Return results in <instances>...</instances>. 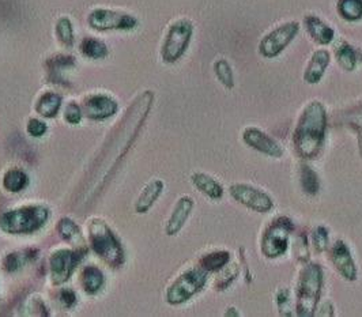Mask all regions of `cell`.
Instances as JSON below:
<instances>
[{
	"mask_svg": "<svg viewBox=\"0 0 362 317\" xmlns=\"http://www.w3.org/2000/svg\"><path fill=\"white\" fill-rule=\"evenodd\" d=\"M64 120L70 125H78L82 122L83 117V112H82V106L76 103H69L67 105L64 106V115H63Z\"/></svg>",
	"mask_w": 362,
	"mask_h": 317,
	"instance_id": "cell-36",
	"label": "cell"
},
{
	"mask_svg": "<svg viewBox=\"0 0 362 317\" xmlns=\"http://www.w3.org/2000/svg\"><path fill=\"white\" fill-rule=\"evenodd\" d=\"M32 255V250H23V252H14V253H10L7 255L4 259H3V268L8 272H14V271H18L19 268L22 265H25L29 258Z\"/></svg>",
	"mask_w": 362,
	"mask_h": 317,
	"instance_id": "cell-33",
	"label": "cell"
},
{
	"mask_svg": "<svg viewBox=\"0 0 362 317\" xmlns=\"http://www.w3.org/2000/svg\"><path fill=\"white\" fill-rule=\"evenodd\" d=\"M85 252L78 249H57L49 259L51 281L54 286L67 282L73 277L76 265H79Z\"/></svg>",
	"mask_w": 362,
	"mask_h": 317,
	"instance_id": "cell-11",
	"label": "cell"
},
{
	"mask_svg": "<svg viewBox=\"0 0 362 317\" xmlns=\"http://www.w3.org/2000/svg\"><path fill=\"white\" fill-rule=\"evenodd\" d=\"M243 141L248 147L272 158H282L285 153L284 147L278 142L254 125H250L243 131Z\"/></svg>",
	"mask_w": 362,
	"mask_h": 317,
	"instance_id": "cell-14",
	"label": "cell"
},
{
	"mask_svg": "<svg viewBox=\"0 0 362 317\" xmlns=\"http://www.w3.org/2000/svg\"><path fill=\"white\" fill-rule=\"evenodd\" d=\"M191 181L194 187L199 191L200 194L211 200H219L223 196V187L216 177L210 176L207 173L197 172L191 176Z\"/></svg>",
	"mask_w": 362,
	"mask_h": 317,
	"instance_id": "cell-20",
	"label": "cell"
},
{
	"mask_svg": "<svg viewBox=\"0 0 362 317\" xmlns=\"http://www.w3.org/2000/svg\"><path fill=\"white\" fill-rule=\"evenodd\" d=\"M86 23L91 30L98 33L132 32L139 26V19L123 10L95 7L89 11Z\"/></svg>",
	"mask_w": 362,
	"mask_h": 317,
	"instance_id": "cell-6",
	"label": "cell"
},
{
	"mask_svg": "<svg viewBox=\"0 0 362 317\" xmlns=\"http://www.w3.org/2000/svg\"><path fill=\"white\" fill-rule=\"evenodd\" d=\"M328 258L337 272L347 282H356L358 278V268L353 258V252L344 240H337L328 248Z\"/></svg>",
	"mask_w": 362,
	"mask_h": 317,
	"instance_id": "cell-12",
	"label": "cell"
},
{
	"mask_svg": "<svg viewBox=\"0 0 362 317\" xmlns=\"http://www.w3.org/2000/svg\"><path fill=\"white\" fill-rule=\"evenodd\" d=\"M300 178H301V187H303L305 194L313 196V195L319 192V190H320V180H319L317 173L309 165H303L301 166Z\"/></svg>",
	"mask_w": 362,
	"mask_h": 317,
	"instance_id": "cell-32",
	"label": "cell"
},
{
	"mask_svg": "<svg viewBox=\"0 0 362 317\" xmlns=\"http://www.w3.org/2000/svg\"><path fill=\"white\" fill-rule=\"evenodd\" d=\"M26 131L33 138H41L48 131V127L40 119H30L26 125Z\"/></svg>",
	"mask_w": 362,
	"mask_h": 317,
	"instance_id": "cell-37",
	"label": "cell"
},
{
	"mask_svg": "<svg viewBox=\"0 0 362 317\" xmlns=\"http://www.w3.org/2000/svg\"><path fill=\"white\" fill-rule=\"evenodd\" d=\"M194 30V22L188 18H177L168 26L160 51L165 64H175L181 60L191 45Z\"/></svg>",
	"mask_w": 362,
	"mask_h": 317,
	"instance_id": "cell-5",
	"label": "cell"
},
{
	"mask_svg": "<svg viewBox=\"0 0 362 317\" xmlns=\"http://www.w3.org/2000/svg\"><path fill=\"white\" fill-rule=\"evenodd\" d=\"M275 302L282 316H291V294L288 287H281L275 294Z\"/></svg>",
	"mask_w": 362,
	"mask_h": 317,
	"instance_id": "cell-35",
	"label": "cell"
},
{
	"mask_svg": "<svg viewBox=\"0 0 362 317\" xmlns=\"http://www.w3.org/2000/svg\"><path fill=\"white\" fill-rule=\"evenodd\" d=\"M229 194L238 204L257 214H269L275 207L270 195L251 184H233L229 187Z\"/></svg>",
	"mask_w": 362,
	"mask_h": 317,
	"instance_id": "cell-10",
	"label": "cell"
},
{
	"mask_svg": "<svg viewBox=\"0 0 362 317\" xmlns=\"http://www.w3.org/2000/svg\"><path fill=\"white\" fill-rule=\"evenodd\" d=\"M28 184H29V177L19 168L8 169L3 176L4 190L13 194H18L21 191H23L28 187Z\"/></svg>",
	"mask_w": 362,
	"mask_h": 317,
	"instance_id": "cell-28",
	"label": "cell"
},
{
	"mask_svg": "<svg viewBox=\"0 0 362 317\" xmlns=\"http://www.w3.org/2000/svg\"><path fill=\"white\" fill-rule=\"evenodd\" d=\"M304 28L307 30L309 37L312 38L313 42L317 45L326 47L329 45L335 40V30L331 25H328L326 21L322 18L315 16V14H308L304 17Z\"/></svg>",
	"mask_w": 362,
	"mask_h": 317,
	"instance_id": "cell-17",
	"label": "cell"
},
{
	"mask_svg": "<svg viewBox=\"0 0 362 317\" xmlns=\"http://www.w3.org/2000/svg\"><path fill=\"white\" fill-rule=\"evenodd\" d=\"M300 32L297 21H288L272 29L259 42L257 51L264 59H274L284 52Z\"/></svg>",
	"mask_w": 362,
	"mask_h": 317,
	"instance_id": "cell-9",
	"label": "cell"
},
{
	"mask_svg": "<svg viewBox=\"0 0 362 317\" xmlns=\"http://www.w3.org/2000/svg\"><path fill=\"white\" fill-rule=\"evenodd\" d=\"M62 104H63V97L56 91L48 90V91H44L37 98L35 109L40 116L45 119H54L57 116Z\"/></svg>",
	"mask_w": 362,
	"mask_h": 317,
	"instance_id": "cell-22",
	"label": "cell"
},
{
	"mask_svg": "<svg viewBox=\"0 0 362 317\" xmlns=\"http://www.w3.org/2000/svg\"><path fill=\"white\" fill-rule=\"evenodd\" d=\"M225 316H240V312H237V309H235V306H229L228 309H226V312H225Z\"/></svg>",
	"mask_w": 362,
	"mask_h": 317,
	"instance_id": "cell-40",
	"label": "cell"
},
{
	"mask_svg": "<svg viewBox=\"0 0 362 317\" xmlns=\"http://www.w3.org/2000/svg\"><path fill=\"white\" fill-rule=\"evenodd\" d=\"M325 272L322 265L307 263L301 268L296 289V315L312 317L316 315L322 296Z\"/></svg>",
	"mask_w": 362,
	"mask_h": 317,
	"instance_id": "cell-2",
	"label": "cell"
},
{
	"mask_svg": "<svg viewBox=\"0 0 362 317\" xmlns=\"http://www.w3.org/2000/svg\"><path fill=\"white\" fill-rule=\"evenodd\" d=\"M296 255L301 262H308V238L305 234H300L296 238Z\"/></svg>",
	"mask_w": 362,
	"mask_h": 317,
	"instance_id": "cell-38",
	"label": "cell"
},
{
	"mask_svg": "<svg viewBox=\"0 0 362 317\" xmlns=\"http://www.w3.org/2000/svg\"><path fill=\"white\" fill-rule=\"evenodd\" d=\"M89 243L94 253L112 268L124 263V250L119 237L101 218H93L88 226Z\"/></svg>",
	"mask_w": 362,
	"mask_h": 317,
	"instance_id": "cell-3",
	"label": "cell"
},
{
	"mask_svg": "<svg viewBox=\"0 0 362 317\" xmlns=\"http://www.w3.org/2000/svg\"><path fill=\"white\" fill-rule=\"evenodd\" d=\"M48 218L49 210L42 204L22 206L0 217V230L13 236L32 234L41 229Z\"/></svg>",
	"mask_w": 362,
	"mask_h": 317,
	"instance_id": "cell-4",
	"label": "cell"
},
{
	"mask_svg": "<svg viewBox=\"0 0 362 317\" xmlns=\"http://www.w3.org/2000/svg\"><path fill=\"white\" fill-rule=\"evenodd\" d=\"M54 37L57 42L66 48L71 50L75 44V30H74L73 21L67 16L57 18L54 23Z\"/></svg>",
	"mask_w": 362,
	"mask_h": 317,
	"instance_id": "cell-25",
	"label": "cell"
},
{
	"mask_svg": "<svg viewBox=\"0 0 362 317\" xmlns=\"http://www.w3.org/2000/svg\"><path fill=\"white\" fill-rule=\"evenodd\" d=\"M337 10L344 21L358 22L362 19V0H338Z\"/></svg>",
	"mask_w": 362,
	"mask_h": 317,
	"instance_id": "cell-29",
	"label": "cell"
},
{
	"mask_svg": "<svg viewBox=\"0 0 362 317\" xmlns=\"http://www.w3.org/2000/svg\"><path fill=\"white\" fill-rule=\"evenodd\" d=\"M195 207V202L191 196H181L177 200V203L175 204L172 214L165 225V233L168 236H176L180 233L181 229L184 228V225L187 224L191 212Z\"/></svg>",
	"mask_w": 362,
	"mask_h": 317,
	"instance_id": "cell-16",
	"label": "cell"
},
{
	"mask_svg": "<svg viewBox=\"0 0 362 317\" xmlns=\"http://www.w3.org/2000/svg\"><path fill=\"white\" fill-rule=\"evenodd\" d=\"M209 281V272L202 267H194L180 274L168 287L165 299L169 305L177 306L192 300L204 289Z\"/></svg>",
	"mask_w": 362,
	"mask_h": 317,
	"instance_id": "cell-7",
	"label": "cell"
},
{
	"mask_svg": "<svg viewBox=\"0 0 362 317\" xmlns=\"http://www.w3.org/2000/svg\"><path fill=\"white\" fill-rule=\"evenodd\" d=\"M81 283H82L83 290H85L88 294L94 296V294L100 293L101 289L104 287L105 278H104V274L101 272L100 268H97V267H94V265H88V267L82 271Z\"/></svg>",
	"mask_w": 362,
	"mask_h": 317,
	"instance_id": "cell-26",
	"label": "cell"
},
{
	"mask_svg": "<svg viewBox=\"0 0 362 317\" xmlns=\"http://www.w3.org/2000/svg\"><path fill=\"white\" fill-rule=\"evenodd\" d=\"M230 262H232V256L228 250H214L202 256L199 267L207 272H218Z\"/></svg>",
	"mask_w": 362,
	"mask_h": 317,
	"instance_id": "cell-27",
	"label": "cell"
},
{
	"mask_svg": "<svg viewBox=\"0 0 362 317\" xmlns=\"http://www.w3.org/2000/svg\"><path fill=\"white\" fill-rule=\"evenodd\" d=\"M218 272H221V274H219V277L216 279L214 289H216L217 292H225V290H228L229 286L237 279V277H238V274H240V268H238V265H235V263L230 262L229 265H225V267H223L222 270H219Z\"/></svg>",
	"mask_w": 362,
	"mask_h": 317,
	"instance_id": "cell-31",
	"label": "cell"
},
{
	"mask_svg": "<svg viewBox=\"0 0 362 317\" xmlns=\"http://www.w3.org/2000/svg\"><path fill=\"white\" fill-rule=\"evenodd\" d=\"M79 53L89 60H104L108 57L109 48L103 40L88 35L83 37L79 44Z\"/></svg>",
	"mask_w": 362,
	"mask_h": 317,
	"instance_id": "cell-23",
	"label": "cell"
},
{
	"mask_svg": "<svg viewBox=\"0 0 362 317\" xmlns=\"http://www.w3.org/2000/svg\"><path fill=\"white\" fill-rule=\"evenodd\" d=\"M59 301H60V304H62L63 308L71 309L74 305L76 304V294L74 293L71 289H63V290L59 293Z\"/></svg>",
	"mask_w": 362,
	"mask_h": 317,
	"instance_id": "cell-39",
	"label": "cell"
},
{
	"mask_svg": "<svg viewBox=\"0 0 362 317\" xmlns=\"http://www.w3.org/2000/svg\"><path fill=\"white\" fill-rule=\"evenodd\" d=\"M57 231L60 234V237L70 243L71 246L75 247L78 250L86 252L88 247H86V240L82 234V231L78 228V225L74 222L73 219L64 217L57 222Z\"/></svg>",
	"mask_w": 362,
	"mask_h": 317,
	"instance_id": "cell-21",
	"label": "cell"
},
{
	"mask_svg": "<svg viewBox=\"0 0 362 317\" xmlns=\"http://www.w3.org/2000/svg\"><path fill=\"white\" fill-rule=\"evenodd\" d=\"M75 66H76V62L71 54H66V53L51 54L44 63L47 81L52 85L64 86L67 83L66 72L73 70Z\"/></svg>",
	"mask_w": 362,
	"mask_h": 317,
	"instance_id": "cell-15",
	"label": "cell"
},
{
	"mask_svg": "<svg viewBox=\"0 0 362 317\" xmlns=\"http://www.w3.org/2000/svg\"><path fill=\"white\" fill-rule=\"evenodd\" d=\"M327 109L319 100H313L304 106L293 134L296 153L304 159H315L326 139Z\"/></svg>",
	"mask_w": 362,
	"mask_h": 317,
	"instance_id": "cell-1",
	"label": "cell"
},
{
	"mask_svg": "<svg viewBox=\"0 0 362 317\" xmlns=\"http://www.w3.org/2000/svg\"><path fill=\"white\" fill-rule=\"evenodd\" d=\"M163 188H165V184L160 178H154L148 181L135 202V212L138 214H146L150 212L151 207L163 195Z\"/></svg>",
	"mask_w": 362,
	"mask_h": 317,
	"instance_id": "cell-19",
	"label": "cell"
},
{
	"mask_svg": "<svg viewBox=\"0 0 362 317\" xmlns=\"http://www.w3.org/2000/svg\"><path fill=\"white\" fill-rule=\"evenodd\" d=\"M331 62V53L326 48H320L316 50L315 52L310 54L308 64L304 70V82L308 85H316L319 83L325 74H326L327 69L329 66Z\"/></svg>",
	"mask_w": 362,
	"mask_h": 317,
	"instance_id": "cell-18",
	"label": "cell"
},
{
	"mask_svg": "<svg viewBox=\"0 0 362 317\" xmlns=\"http://www.w3.org/2000/svg\"><path fill=\"white\" fill-rule=\"evenodd\" d=\"M312 244L317 253H323L329 248V233L326 226H317L312 231Z\"/></svg>",
	"mask_w": 362,
	"mask_h": 317,
	"instance_id": "cell-34",
	"label": "cell"
},
{
	"mask_svg": "<svg viewBox=\"0 0 362 317\" xmlns=\"http://www.w3.org/2000/svg\"><path fill=\"white\" fill-rule=\"evenodd\" d=\"M213 70L217 76L218 81L221 82V85L228 90H232L235 88V74H233V69L230 66V63L221 57L217 59L213 64Z\"/></svg>",
	"mask_w": 362,
	"mask_h": 317,
	"instance_id": "cell-30",
	"label": "cell"
},
{
	"mask_svg": "<svg viewBox=\"0 0 362 317\" xmlns=\"http://www.w3.org/2000/svg\"><path fill=\"white\" fill-rule=\"evenodd\" d=\"M334 52H335L337 63L342 70L347 71V72L356 70V67L358 64V52L351 47V44H349L344 40H341L335 45Z\"/></svg>",
	"mask_w": 362,
	"mask_h": 317,
	"instance_id": "cell-24",
	"label": "cell"
},
{
	"mask_svg": "<svg viewBox=\"0 0 362 317\" xmlns=\"http://www.w3.org/2000/svg\"><path fill=\"white\" fill-rule=\"evenodd\" d=\"M294 225L289 217H278L264 229L260 240L262 255L270 260L279 259L289 249L290 236Z\"/></svg>",
	"mask_w": 362,
	"mask_h": 317,
	"instance_id": "cell-8",
	"label": "cell"
},
{
	"mask_svg": "<svg viewBox=\"0 0 362 317\" xmlns=\"http://www.w3.org/2000/svg\"><path fill=\"white\" fill-rule=\"evenodd\" d=\"M83 116L91 120H107L119 110L117 101L105 93H91L82 101Z\"/></svg>",
	"mask_w": 362,
	"mask_h": 317,
	"instance_id": "cell-13",
	"label": "cell"
}]
</instances>
